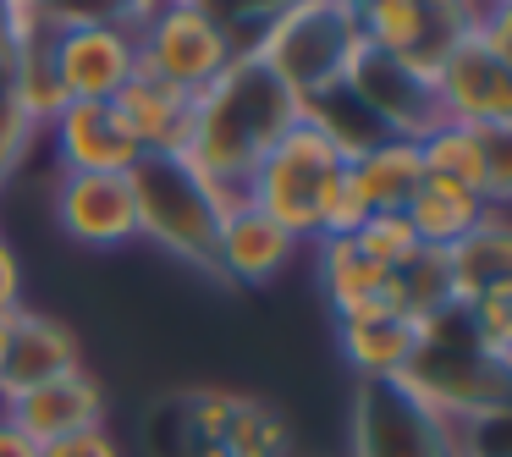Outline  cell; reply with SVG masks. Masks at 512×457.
Here are the masks:
<instances>
[{
	"label": "cell",
	"mask_w": 512,
	"mask_h": 457,
	"mask_svg": "<svg viewBox=\"0 0 512 457\" xmlns=\"http://www.w3.org/2000/svg\"><path fill=\"white\" fill-rule=\"evenodd\" d=\"M303 122V105L254 50L232 56V67L210 83L204 94H193V138H188V166L215 188L221 210L232 215L237 204H248V177L270 155L281 133Z\"/></svg>",
	"instance_id": "obj_1"
},
{
	"label": "cell",
	"mask_w": 512,
	"mask_h": 457,
	"mask_svg": "<svg viewBox=\"0 0 512 457\" xmlns=\"http://www.w3.org/2000/svg\"><path fill=\"white\" fill-rule=\"evenodd\" d=\"M397 386L457 430L512 413V364L490 358L474 342L463 309H446L419 325V347H413L408 369L397 375Z\"/></svg>",
	"instance_id": "obj_2"
},
{
	"label": "cell",
	"mask_w": 512,
	"mask_h": 457,
	"mask_svg": "<svg viewBox=\"0 0 512 457\" xmlns=\"http://www.w3.org/2000/svg\"><path fill=\"white\" fill-rule=\"evenodd\" d=\"M149 457H292V424L265 397L193 386L149 413Z\"/></svg>",
	"instance_id": "obj_3"
},
{
	"label": "cell",
	"mask_w": 512,
	"mask_h": 457,
	"mask_svg": "<svg viewBox=\"0 0 512 457\" xmlns=\"http://www.w3.org/2000/svg\"><path fill=\"white\" fill-rule=\"evenodd\" d=\"M364 50V23L347 0H298L259 34L254 56L298 94V105H314L347 89Z\"/></svg>",
	"instance_id": "obj_4"
},
{
	"label": "cell",
	"mask_w": 512,
	"mask_h": 457,
	"mask_svg": "<svg viewBox=\"0 0 512 457\" xmlns=\"http://www.w3.org/2000/svg\"><path fill=\"white\" fill-rule=\"evenodd\" d=\"M342 177H347L342 144L303 116L292 133H281L276 144H270V155L254 166V177H248L243 193L259 215H270L281 232H292L303 243V237H320L325 210H331Z\"/></svg>",
	"instance_id": "obj_5"
},
{
	"label": "cell",
	"mask_w": 512,
	"mask_h": 457,
	"mask_svg": "<svg viewBox=\"0 0 512 457\" xmlns=\"http://www.w3.org/2000/svg\"><path fill=\"white\" fill-rule=\"evenodd\" d=\"M133 204H138V237L160 254L215 276V237H221V199L215 188L188 166V155H144L133 171Z\"/></svg>",
	"instance_id": "obj_6"
},
{
	"label": "cell",
	"mask_w": 512,
	"mask_h": 457,
	"mask_svg": "<svg viewBox=\"0 0 512 457\" xmlns=\"http://www.w3.org/2000/svg\"><path fill=\"white\" fill-rule=\"evenodd\" d=\"M133 39H138V72L155 83H171L182 94H204L237 56L232 39L215 28V17L199 12L193 0H166Z\"/></svg>",
	"instance_id": "obj_7"
},
{
	"label": "cell",
	"mask_w": 512,
	"mask_h": 457,
	"mask_svg": "<svg viewBox=\"0 0 512 457\" xmlns=\"http://www.w3.org/2000/svg\"><path fill=\"white\" fill-rule=\"evenodd\" d=\"M347 457H463V435L397 380H358Z\"/></svg>",
	"instance_id": "obj_8"
},
{
	"label": "cell",
	"mask_w": 512,
	"mask_h": 457,
	"mask_svg": "<svg viewBox=\"0 0 512 457\" xmlns=\"http://www.w3.org/2000/svg\"><path fill=\"white\" fill-rule=\"evenodd\" d=\"M50 210H56L61 232L94 254L138 243V204L127 171H61Z\"/></svg>",
	"instance_id": "obj_9"
},
{
	"label": "cell",
	"mask_w": 512,
	"mask_h": 457,
	"mask_svg": "<svg viewBox=\"0 0 512 457\" xmlns=\"http://www.w3.org/2000/svg\"><path fill=\"white\" fill-rule=\"evenodd\" d=\"M347 100H353L386 138H408V144H419L424 133H435V127L446 122L441 100H435V78L380 56V50H364V56H358L353 78H347Z\"/></svg>",
	"instance_id": "obj_10"
},
{
	"label": "cell",
	"mask_w": 512,
	"mask_h": 457,
	"mask_svg": "<svg viewBox=\"0 0 512 457\" xmlns=\"http://www.w3.org/2000/svg\"><path fill=\"white\" fill-rule=\"evenodd\" d=\"M435 100H441L446 122L463 127H507L512 122V61L490 50V39L468 34L452 45V56L435 67Z\"/></svg>",
	"instance_id": "obj_11"
},
{
	"label": "cell",
	"mask_w": 512,
	"mask_h": 457,
	"mask_svg": "<svg viewBox=\"0 0 512 457\" xmlns=\"http://www.w3.org/2000/svg\"><path fill=\"white\" fill-rule=\"evenodd\" d=\"M50 56L67 100H116L138 72V39L122 23H61Z\"/></svg>",
	"instance_id": "obj_12"
},
{
	"label": "cell",
	"mask_w": 512,
	"mask_h": 457,
	"mask_svg": "<svg viewBox=\"0 0 512 457\" xmlns=\"http://www.w3.org/2000/svg\"><path fill=\"white\" fill-rule=\"evenodd\" d=\"M0 413L34 446H56L67 435L105 430V391L89 369H72V375H56L34 391H17L12 402H0Z\"/></svg>",
	"instance_id": "obj_13"
},
{
	"label": "cell",
	"mask_w": 512,
	"mask_h": 457,
	"mask_svg": "<svg viewBox=\"0 0 512 457\" xmlns=\"http://www.w3.org/2000/svg\"><path fill=\"white\" fill-rule=\"evenodd\" d=\"M50 138L61 171H133L144 160L111 100H67L50 122Z\"/></svg>",
	"instance_id": "obj_14"
},
{
	"label": "cell",
	"mask_w": 512,
	"mask_h": 457,
	"mask_svg": "<svg viewBox=\"0 0 512 457\" xmlns=\"http://www.w3.org/2000/svg\"><path fill=\"white\" fill-rule=\"evenodd\" d=\"M83 369L78 336L61 320L34 309H12V347H6V369H0V402H12L17 391H34L56 375Z\"/></svg>",
	"instance_id": "obj_15"
},
{
	"label": "cell",
	"mask_w": 512,
	"mask_h": 457,
	"mask_svg": "<svg viewBox=\"0 0 512 457\" xmlns=\"http://www.w3.org/2000/svg\"><path fill=\"white\" fill-rule=\"evenodd\" d=\"M298 259V237L281 232L270 215H259L254 204H237L221 221V237H215V276L221 281H243V287H265L270 276Z\"/></svg>",
	"instance_id": "obj_16"
},
{
	"label": "cell",
	"mask_w": 512,
	"mask_h": 457,
	"mask_svg": "<svg viewBox=\"0 0 512 457\" xmlns=\"http://www.w3.org/2000/svg\"><path fill=\"white\" fill-rule=\"evenodd\" d=\"M336 347L358 380H397L419 347V325L402 320L391 303H369V309L336 320Z\"/></svg>",
	"instance_id": "obj_17"
},
{
	"label": "cell",
	"mask_w": 512,
	"mask_h": 457,
	"mask_svg": "<svg viewBox=\"0 0 512 457\" xmlns=\"http://www.w3.org/2000/svg\"><path fill=\"white\" fill-rule=\"evenodd\" d=\"M116 111H122L127 133L144 155H188L193 138V94L171 89V83H155L144 72H133L122 94H116Z\"/></svg>",
	"instance_id": "obj_18"
},
{
	"label": "cell",
	"mask_w": 512,
	"mask_h": 457,
	"mask_svg": "<svg viewBox=\"0 0 512 457\" xmlns=\"http://www.w3.org/2000/svg\"><path fill=\"white\" fill-rule=\"evenodd\" d=\"M446 265H452V298L457 309L479 303L485 292L512 287V221L496 210H485V221L463 237L457 248H446Z\"/></svg>",
	"instance_id": "obj_19"
},
{
	"label": "cell",
	"mask_w": 512,
	"mask_h": 457,
	"mask_svg": "<svg viewBox=\"0 0 512 457\" xmlns=\"http://www.w3.org/2000/svg\"><path fill=\"white\" fill-rule=\"evenodd\" d=\"M314 276H320V292H325L336 320L369 309V303H386V287H391V270L375 265L353 237H320Z\"/></svg>",
	"instance_id": "obj_20"
},
{
	"label": "cell",
	"mask_w": 512,
	"mask_h": 457,
	"mask_svg": "<svg viewBox=\"0 0 512 457\" xmlns=\"http://www.w3.org/2000/svg\"><path fill=\"white\" fill-rule=\"evenodd\" d=\"M347 177L358 182L369 210H408V199L424 188L419 144H408V138H380L364 155L347 160Z\"/></svg>",
	"instance_id": "obj_21"
},
{
	"label": "cell",
	"mask_w": 512,
	"mask_h": 457,
	"mask_svg": "<svg viewBox=\"0 0 512 457\" xmlns=\"http://www.w3.org/2000/svg\"><path fill=\"white\" fill-rule=\"evenodd\" d=\"M402 215H408L419 248H441V254H446V248H457L479 221H485V199H479V193L452 188V182L424 177V188L408 199V210H402Z\"/></svg>",
	"instance_id": "obj_22"
},
{
	"label": "cell",
	"mask_w": 512,
	"mask_h": 457,
	"mask_svg": "<svg viewBox=\"0 0 512 457\" xmlns=\"http://www.w3.org/2000/svg\"><path fill=\"white\" fill-rule=\"evenodd\" d=\"M419 160H424V177L479 193V182H485V133L463 122H441L435 133L419 138Z\"/></svg>",
	"instance_id": "obj_23"
},
{
	"label": "cell",
	"mask_w": 512,
	"mask_h": 457,
	"mask_svg": "<svg viewBox=\"0 0 512 457\" xmlns=\"http://www.w3.org/2000/svg\"><path fill=\"white\" fill-rule=\"evenodd\" d=\"M193 6L210 12L215 28H221V34L232 39V50L243 56V50H254L259 34H265L287 6H298V0H193Z\"/></svg>",
	"instance_id": "obj_24"
},
{
	"label": "cell",
	"mask_w": 512,
	"mask_h": 457,
	"mask_svg": "<svg viewBox=\"0 0 512 457\" xmlns=\"http://www.w3.org/2000/svg\"><path fill=\"white\" fill-rule=\"evenodd\" d=\"M353 243L364 248L375 265H386V270H402L413 254H419V237H413V226H408V215H402V210H375L353 232Z\"/></svg>",
	"instance_id": "obj_25"
},
{
	"label": "cell",
	"mask_w": 512,
	"mask_h": 457,
	"mask_svg": "<svg viewBox=\"0 0 512 457\" xmlns=\"http://www.w3.org/2000/svg\"><path fill=\"white\" fill-rule=\"evenodd\" d=\"M468 331H474V342L485 347L490 358H501V364H512V287H496L485 292L479 303H468Z\"/></svg>",
	"instance_id": "obj_26"
},
{
	"label": "cell",
	"mask_w": 512,
	"mask_h": 457,
	"mask_svg": "<svg viewBox=\"0 0 512 457\" xmlns=\"http://www.w3.org/2000/svg\"><path fill=\"white\" fill-rule=\"evenodd\" d=\"M485 210L512 204V122L507 127H485V182H479Z\"/></svg>",
	"instance_id": "obj_27"
},
{
	"label": "cell",
	"mask_w": 512,
	"mask_h": 457,
	"mask_svg": "<svg viewBox=\"0 0 512 457\" xmlns=\"http://www.w3.org/2000/svg\"><path fill=\"white\" fill-rule=\"evenodd\" d=\"M34 138H39V122L12 100V94H0V182H6V177H12V171L28 160Z\"/></svg>",
	"instance_id": "obj_28"
},
{
	"label": "cell",
	"mask_w": 512,
	"mask_h": 457,
	"mask_svg": "<svg viewBox=\"0 0 512 457\" xmlns=\"http://www.w3.org/2000/svg\"><path fill=\"white\" fill-rule=\"evenodd\" d=\"M39 457H122L111 430H83V435H67L56 446H39Z\"/></svg>",
	"instance_id": "obj_29"
},
{
	"label": "cell",
	"mask_w": 512,
	"mask_h": 457,
	"mask_svg": "<svg viewBox=\"0 0 512 457\" xmlns=\"http://www.w3.org/2000/svg\"><path fill=\"white\" fill-rule=\"evenodd\" d=\"M479 34L490 39V50H496L501 61H512V0H490L485 23H479Z\"/></svg>",
	"instance_id": "obj_30"
},
{
	"label": "cell",
	"mask_w": 512,
	"mask_h": 457,
	"mask_svg": "<svg viewBox=\"0 0 512 457\" xmlns=\"http://www.w3.org/2000/svg\"><path fill=\"white\" fill-rule=\"evenodd\" d=\"M23 309V259L12 254V243H0V314Z\"/></svg>",
	"instance_id": "obj_31"
},
{
	"label": "cell",
	"mask_w": 512,
	"mask_h": 457,
	"mask_svg": "<svg viewBox=\"0 0 512 457\" xmlns=\"http://www.w3.org/2000/svg\"><path fill=\"white\" fill-rule=\"evenodd\" d=\"M0 6H6V39H12L17 28H28V23H50L61 0H0Z\"/></svg>",
	"instance_id": "obj_32"
},
{
	"label": "cell",
	"mask_w": 512,
	"mask_h": 457,
	"mask_svg": "<svg viewBox=\"0 0 512 457\" xmlns=\"http://www.w3.org/2000/svg\"><path fill=\"white\" fill-rule=\"evenodd\" d=\"M0 457H39V446L28 441V435L17 430V424L6 419V413H0Z\"/></svg>",
	"instance_id": "obj_33"
},
{
	"label": "cell",
	"mask_w": 512,
	"mask_h": 457,
	"mask_svg": "<svg viewBox=\"0 0 512 457\" xmlns=\"http://www.w3.org/2000/svg\"><path fill=\"white\" fill-rule=\"evenodd\" d=\"M6 347H12V314H0V369H6Z\"/></svg>",
	"instance_id": "obj_34"
},
{
	"label": "cell",
	"mask_w": 512,
	"mask_h": 457,
	"mask_svg": "<svg viewBox=\"0 0 512 457\" xmlns=\"http://www.w3.org/2000/svg\"><path fill=\"white\" fill-rule=\"evenodd\" d=\"M347 6H353V12H358V6H369V0H347Z\"/></svg>",
	"instance_id": "obj_35"
}]
</instances>
